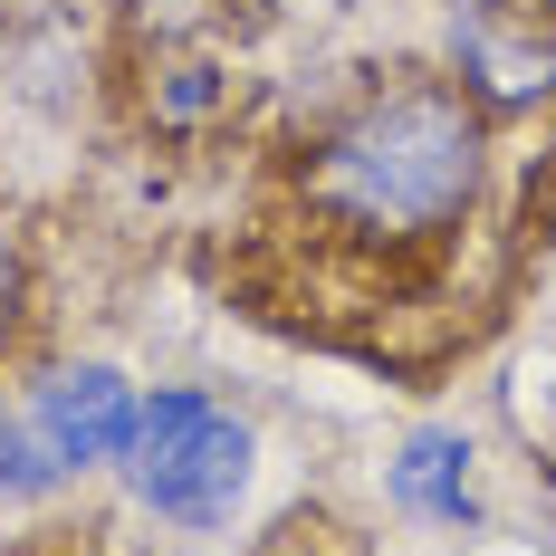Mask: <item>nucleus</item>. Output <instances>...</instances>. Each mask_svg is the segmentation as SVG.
<instances>
[{"mask_svg": "<svg viewBox=\"0 0 556 556\" xmlns=\"http://www.w3.org/2000/svg\"><path fill=\"white\" fill-rule=\"evenodd\" d=\"M490 125L451 67H384L355 77L345 97L307 115V135H288L278 154V192H288V230L327 260V269H432L460 250V230L490 202Z\"/></svg>", "mask_w": 556, "mask_h": 556, "instance_id": "nucleus-1", "label": "nucleus"}, {"mask_svg": "<svg viewBox=\"0 0 556 556\" xmlns=\"http://www.w3.org/2000/svg\"><path fill=\"white\" fill-rule=\"evenodd\" d=\"M115 490L173 538H222L260 490V422L212 384H154L115 451Z\"/></svg>", "mask_w": 556, "mask_h": 556, "instance_id": "nucleus-2", "label": "nucleus"}, {"mask_svg": "<svg viewBox=\"0 0 556 556\" xmlns=\"http://www.w3.org/2000/svg\"><path fill=\"white\" fill-rule=\"evenodd\" d=\"M135 403H144V384L115 355H58L39 375H20L0 403V500L39 508L77 480L115 470V451L135 432Z\"/></svg>", "mask_w": 556, "mask_h": 556, "instance_id": "nucleus-3", "label": "nucleus"}, {"mask_svg": "<svg viewBox=\"0 0 556 556\" xmlns=\"http://www.w3.org/2000/svg\"><path fill=\"white\" fill-rule=\"evenodd\" d=\"M442 67L490 115L556 106V0H442Z\"/></svg>", "mask_w": 556, "mask_h": 556, "instance_id": "nucleus-4", "label": "nucleus"}, {"mask_svg": "<svg viewBox=\"0 0 556 556\" xmlns=\"http://www.w3.org/2000/svg\"><path fill=\"white\" fill-rule=\"evenodd\" d=\"M384 508L413 528H480V442L460 422H413L384 460Z\"/></svg>", "mask_w": 556, "mask_h": 556, "instance_id": "nucleus-5", "label": "nucleus"}, {"mask_svg": "<svg viewBox=\"0 0 556 556\" xmlns=\"http://www.w3.org/2000/svg\"><path fill=\"white\" fill-rule=\"evenodd\" d=\"M10 317H20V230L0 212V336H10Z\"/></svg>", "mask_w": 556, "mask_h": 556, "instance_id": "nucleus-6", "label": "nucleus"}]
</instances>
